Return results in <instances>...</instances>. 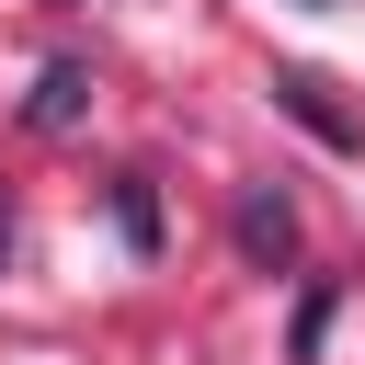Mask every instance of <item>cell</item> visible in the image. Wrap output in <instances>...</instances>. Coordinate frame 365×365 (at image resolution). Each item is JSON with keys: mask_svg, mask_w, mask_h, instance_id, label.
<instances>
[{"mask_svg": "<svg viewBox=\"0 0 365 365\" xmlns=\"http://www.w3.org/2000/svg\"><path fill=\"white\" fill-rule=\"evenodd\" d=\"M114 228H125V240H137V251H160V194H148V182H137V171H125V182H114Z\"/></svg>", "mask_w": 365, "mask_h": 365, "instance_id": "4", "label": "cell"}, {"mask_svg": "<svg viewBox=\"0 0 365 365\" xmlns=\"http://www.w3.org/2000/svg\"><path fill=\"white\" fill-rule=\"evenodd\" d=\"M228 228H240V262H262V274H274V262H285V251H297V205H285V194H274V182H251V194H240V217H228Z\"/></svg>", "mask_w": 365, "mask_h": 365, "instance_id": "1", "label": "cell"}, {"mask_svg": "<svg viewBox=\"0 0 365 365\" xmlns=\"http://www.w3.org/2000/svg\"><path fill=\"white\" fill-rule=\"evenodd\" d=\"M319 331H331V285H308V297H297V365L319 354Z\"/></svg>", "mask_w": 365, "mask_h": 365, "instance_id": "5", "label": "cell"}, {"mask_svg": "<svg viewBox=\"0 0 365 365\" xmlns=\"http://www.w3.org/2000/svg\"><path fill=\"white\" fill-rule=\"evenodd\" d=\"M308 11H331V0H308Z\"/></svg>", "mask_w": 365, "mask_h": 365, "instance_id": "6", "label": "cell"}, {"mask_svg": "<svg viewBox=\"0 0 365 365\" xmlns=\"http://www.w3.org/2000/svg\"><path fill=\"white\" fill-rule=\"evenodd\" d=\"M80 114H91V68H80V57H57V68L23 91V125H46V137H57V125H80Z\"/></svg>", "mask_w": 365, "mask_h": 365, "instance_id": "3", "label": "cell"}, {"mask_svg": "<svg viewBox=\"0 0 365 365\" xmlns=\"http://www.w3.org/2000/svg\"><path fill=\"white\" fill-rule=\"evenodd\" d=\"M274 103H285V114H297V125H308L319 148H365V125H354V114L331 103V80H308V68H285V80H274Z\"/></svg>", "mask_w": 365, "mask_h": 365, "instance_id": "2", "label": "cell"}]
</instances>
